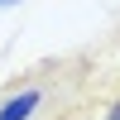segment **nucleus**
Masks as SVG:
<instances>
[{"label": "nucleus", "mask_w": 120, "mask_h": 120, "mask_svg": "<svg viewBox=\"0 0 120 120\" xmlns=\"http://www.w3.org/2000/svg\"><path fill=\"white\" fill-rule=\"evenodd\" d=\"M10 5H19V0H0V10H10Z\"/></svg>", "instance_id": "obj_3"}, {"label": "nucleus", "mask_w": 120, "mask_h": 120, "mask_svg": "<svg viewBox=\"0 0 120 120\" xmlns=\"http://www.w3.org/2000/svg\"><path fill=\"white\" fill-rule=\"evenodd\" d=\"M34 111H38V91H34V86H24V91H15L5 106H0V120H29Z\"/></svg>", "instance_id": "obj_1"}, {"label": "nucleus", "mask_w": 120, "mask_h": 120, "mask_svg": "<svg viewBox=\"0 0 120 120\" xmlns=\"http://www.w3.org/2000/svg\"><path fill=\"white\" fill-rule=\"evenodd\" d=\"M106 120H120V101H115V106H111V111H106Z\"/></svg>", "instance_id": "obj_2"}]
</instances>
